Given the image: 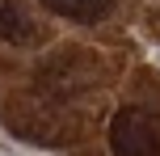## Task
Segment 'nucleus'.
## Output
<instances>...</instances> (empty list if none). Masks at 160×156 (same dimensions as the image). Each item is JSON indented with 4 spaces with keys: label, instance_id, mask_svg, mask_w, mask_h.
Returning a JSON list of instances; mask_svg holds the SVG:
<instances>
[{
    "label": "nucleus",
    "instance_id": "obj_2",
    "mask_svg": "<svg viewBox=\"0 0 160 156\" xmlns=\"http://www.w3.org/2000/svg\"><path fill=\"white\" fill-rule=\"evenodd\" d=\"M0 38L13 42V47H30V42L38 38V25H34V17L25 13L17 0H0Z\"/></svg>",
    "mask_w": 160,
    "mask_h": 156
},
{
    "label": "nucleus",
    "instance_id": "obj_3",
    "mask_svg": "<svg viewBox=\"0 0 160 156\" xmlns=\"http://www.w3.org/2000/svg\"><path fill=\"white\" fill-rule=\"evenodd\" d=\"M38 4L59 13V17H68V21H101L114 8V0H38Z\"/></svg>",
    "mask_w": 160,
    "mask_h": 156
},
{
    "label": "nucleus",
    "instance_id": "obj_1",
    "mask_svg": "<svg viewBox=\"0 0 160 156\" xmlns=\"http://www.w3.org/2000/svg\"><path fill=\"white\" fill-rule=\"evenodd\" d=\"M114 156H160V131L143 110H118L110 123Z\"/></svg>",
    "mask_w": 160,
    "mask_h": 156
}]
</instances>
